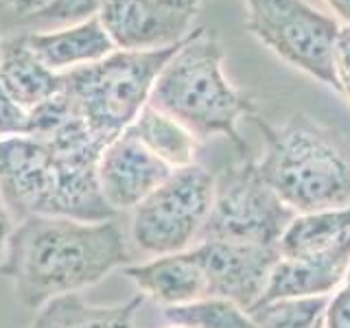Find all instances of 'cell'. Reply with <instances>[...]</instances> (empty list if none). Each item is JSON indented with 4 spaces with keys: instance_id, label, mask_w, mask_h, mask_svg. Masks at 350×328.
Segmentation results:
<instances>
[{
    "instance_id": "obj_18",
    "label": "cell",
    "mask_w": 350,
    "mask_h": 328,
    "mask_svg": "<svg viewBox=\"0 0 350 328\" xmlns=\"http://www.w3.org/2000/svg\"><path fill=\"white\" fill-rule=\"evenodd\" d=\"M127 134L134 136L142 147L151 151L167 167L184 169L195 164L197 140L193 131L186 129L180 120L160 112L158 107L145 105L138 118L127 127Z\"/></svg>"
},
{
    "instance_id": "obj_15",
    "label": "cell",
    "mask_w": 350,
    "mask_h": 328,
    "mask_svg": "<svg viewBox=\"0 0 350 328\" xmlns=\"http://www.w3.org/2000/svg\"><path fill=\"white\" fill-rule=\"evenodd\" d=\"M123 271L136 284L142 298L153 300L162 309L206 298L204 273L191 249L180 254L153 256L147 262L127 265Z\"/></svg>"
},
{
    "instance_id": "obj_30",
    "label": "cell",
    "mask_w": 350,
    "mask_h": 328,
    "mask_svg": "<svg viewBox=\"0 0 350 328\" xmlns=\"http://www.w3.org/2000/svg\"><path fill=\"white\" fill-rule=\"evenodd\" d=\"M315 328H324V324H322V320H320V322H317V326H315Z\"/></svg>"
},
{
    "instance_id": "obj_8",
    "label": "cell",
    "mask_w": 350,
    "mask_h": 328,
    "mask_svg": "<svg viewBox=\"0 0 350 328\" xmlns=\"http://www.w3.org/2000/svg\"><path fill=\"white\" fill-rule=\"evenodd\" d=\"M295 213L262 178L258 162L243 160L215 178L213 208L202 238L237 241L276 249Z\"/></svg>"
},
{
    "instance_id": "obj_7",
    "label": "cell",
    "mask_w": 350,
    "mask_h": 328,
    "mask_svg": "<svg viewBox=\"0 0 350 328\" xmlns=\"http://www.w3.org/2000/svg\"><path fill=\"white\" fill-rule=\"evenodd\" d=\"M247 31L282 62L339 92L335 46L342 25L304 0H245Z\"/></svg>"
},
{
    "instance_id": "obj_14",
    "label": "cell",
    "mask_w": 350,
    "mask_h": 328,
    "mask_svg": "<svg viewBox=\"0 0 350 328\" xmlns=\"http://www.w3.org/2000/svg\"><path fill=\"white\" fill-rule=\"evenodd\" d=\"M25 38L36 57L57 74L94 64L116 51L98 16L68 27L25 33Z\"/></svg>"
},
{
    "instance_id": "obj_21",
    "label": "cell",
    "mask_w": 350,
    "mask_h": 328,
    "mask_svg": "<svg viewBox=\"0 0 350 328\" xmlns=\"http://www.w3.org/2000/svg\"><path fill=\"white\" fill-rule=\"evenodd\" d=\"M103 5L105 0H51L40 14L31 16L18 31L33 33V31H51V29L77 25V22L96 18Z\"/></svg>"
},
{
    "instance_id": "obj_6",
    "label": "cell",
    "mask_w": 350,
    "mask_h": 328,
    "mask_svg": "<svg viewBox=\"0 0 350 328\" xmlns=\"http://www.w3.org/2000/svg\"><path fill=\"white\" fill-rule=\"evenodd\" d=\"M215 195V175L202 164L175 169L131 210V241L147 256L180 254L200 243Z\"/></svg>"
},
{
    "instance_id": "obj_27",
    "label": "cell",
    "mask_w": 350,
    "mask_h": 328,
    "mask_svg": "<svg viewBox=\"0 0 350 328\" xmlns=\"http://www.w3.org/2000/svg\"><path fill=\"white\" fill-rule=\"evenodd\" d=\"M324 3L344 20V25L350 27V0H324Z\"/></svg>"
},
{
    "instance_id": "obj_25",
    "label": "cell",
    "mask_w": 350,
    "mask_h": 328,
    "mask_svg": "<svg viewBox=\"0 0 350 328\" xmlns=\"http://www.w3.org/2000/svg\"><path fill=\"white\" fill-rule=\"evenodd\" d=\"M335 68L339 81V94H346L350 98V27L342 25L335 46Z\"/></svg>"
},
{
    "instance_id": "obj_11",
    "label": "cell",
    "mask_w": 350,
    "mask_h": 328,
    "mask_svg": "<svg viewBox=\"0 0 350 328\" xmlns=\"http://www.w3.org/2000/svg\"><path fill=\"white\" fill-rule=\"evenodd\" d=\"M171 173V167L158 160L127 131L105 145L96 167L101 195L114 213L134 210Z\"/></svg>"
},
{
    "instance_id": "obj_28",
    "label": "cell",
    "mask_w": 350,
    "mask_h": 328,
    "mask_svg": "<svg viewBox=\"0 0 350 328\" xmlns=\"http://www.w3.org/2000/svg\"><path fill=\"white\" fill-rule=\"evenodd\" d=\"M164 328H189V326H182V324H171V322H167V326Z\"/></svg>"
},
{
    "instance_id": "obj_23",
    "label": "cell",
    "mask_w": 350,
    "mask_h": 328,
    "mask_svg": "<svg viewBox=\"0 0 350 328\" xmlns=\"http://www.w3.org/2000/svg\"><path fill=\"white\" fill-rule=\"evenodd\" d=\"M51 0H5L3 18H0V33L18 31L25 22L40 14Z\"/></svg>"
},
{
    "instance_id": "obj_5",
    "label": "cell",
    "mask_w": 350,
    "mask_h": 328,
    "mask_svg": "<svg viewBox=\"0 0 350 328\" xmlns=\"http://www.w3.org/2000/svg\"><path fill=\"white\" fill-rule=\"evenodd\" d=\"M182 42L156 51L116 49L94 64L64 72V96L72 114L94 138L109 145L145 109L158 74Z\"/></svg>"
},
{
    "instance_id": "obj_3",
    "label": "cell",
    "mask_w": 350,
    "mask_h": 328,
    "mask_svg": "<svg viewBox=\"0 0 350 328\" xmlns=\"http://www.w3.org/2000/svg\"><path fill=\"white\" fill-rule=\"evenodd\" d=\"M149 105L180 120L197 140L224 136L241 156L247 153L239 123L256 116V105L224 74V49L213 31L195 29L182 42L158 74Z\"/></svg>"
},
{
    "instance_id": "obj_1",
    "label": "cell",
    "mask_w": 350,
    "mask_h": 328,
    "mask_svg": "<svg viewBox=\"0 0 350 328\" xmlns=\"http://www.w3.org/2000/svg\"><path fill=\"white\" fill-rule=\"evenodd\" d=\"M103 149L72 109L44 136L0 138V200L18 221L27 217L114 219L96 178Z\"/></svg>"
},
{
    "instance_id": "obj_12",
    "label": "cell",
    "mask_w": 350,
    "mask_h": 328,
    "mask_svg": "<svg viewBox=\"0 0 350 328\" xmlns=\"http://www.w3.org/2000/svg\"><path fill=\"white\" fill-rule=\"evenodd\" d=\"M350 265V238L322 254L280 258L271 267L262 298L256 304L284 298H328L344 282ZM254 304V306H256Z\"/></svg>"
},
{
    "instance_id": "obj_2",
    "label": "cell",
    "mask_w": 350,
    "mask_h": 328,
    "mask_svg": "<svg viewBox=\"0 0 350 328\" xmlns=\"http://www.w3.org/2000/svg\"><path fill=\"white\" fill-rule=\"evenodd\" d=\"M129 243L114 219L27 217L16 221L0 271L14 280L27 309L38 311L59 295L79 293L109 271L131 265Z\"/></svg>"
},
{
    "instance_id": "obj_20",
    "label": "cell",
    "mask_w": 350,
    "mask_h": 328,
    "mask_svg": "<svg viewBox=\"0 0 350 328\" xmlns=\"http://www.w3.org/2000/svg\"><path fill=\"white\" fill-rule=\"evenodd\" d=\"M328 298H284L250 309L256 328H315L324 317Z\"/></svg>"
},
{
    "instance_id": "obj_22",
    "label": "cell",
    "mask_w": 350,
    "mask_h": 328,
    "mask_svg": "<svg viewBox=\"0 0 350 328\" xmlns=\"http://www.w3.org/2000/svg\"><path fill=\"white\" fill-rule=\"evenodd\" d=\"M322 324L324 328H350V265L344 282L328 295Z\"/></svg>"
},
{
    "instance_id": "obj_13",
    "label": "cell",
    "mask_w": 350,
    "mask_h": 328,
    "mask_svg": "<svg viewBox=\"0 0 350 328\" xmlns=\"http://www.w3.org/2000/svg\"><path fill=\"white\" fill-rule=\"evenodd\" d=\"M0 85L22 112H36L62 94L64 74L46 68L29 49L22 31L0 33Z\"/></svg>"
},
{
    "instance_id": "obj_4",
    "label": "cell",
    "mask_w": 350,
    "mask_h": 328,
    "mask_svg": "<svg viewBox=\"0 0 350 328\" xmlns=\"http://www.w3.org/2000/svg\"><path fill=\"white\" fill-rule=\"evenodd\" d=\"M252 120L265 136L258 169L293 213L350 206V156L331 129L302 112L280 125Z\"/></svg>"
},
{
    "instance_id": "obj_17",
    "label": "cell",
    "mask_w": 350,
    "mask_h": 328,
    "mask_svg": "<svg viewBox=\"0 0 350 328\" xmlns=\"http://www.w3.org/2000/svg\"><path fill=\"white\" fill-rule=\"evenodd\" d=\"M350 238V206L295 213L278 241L280 258H302L322 254Z\"/></svg>"
},
{
    "instance_id": "obj_29",
    "label": "cell",
    "mask_w": 350,
    "mask_h": 328,
    "mask_svg": "<svg viewBox=\"0 0 350 328\" xmlns=\"http://www.w3.org/2000/svg\"><path fill=\"white\" fill-rule=\"evenodd\" d=\"M3 9H5V0H0V18H3Z\"/></svg>"
},
{
    "instance_id": "obj_9",
    "label": "cell",
    "mask_w": 350,
    "mask_h": 328,
    "mask_svg": "<svg viewBox=\"0 0 350 328\" xmlns=\"http://www.w3.org/2000/svg\"><path fill=\"white\" fill-rule=\"evenodd\" d=\"M204 0H105L98 20L120 51L175 46L195 31Z\"/></svg>"
},
{
    "instance_id": "obj_10",
    "label": "cell",
    "mask_w": 350,
    "mask_h": 328,
    "mask_svg": "<svg viewBox=\"0 0 350 328\" xmlns=\"http://www.w3.org/2000/svg\"><path fill=\"white\" fill-rule=\"evenodd\" d=\"M206 280V298H226L243 309H252L265 293L278 249L237 243V241L204 238L191 247Z\"/></svg>"
},
{
    "instance_id": "obj_26",
    "label": "cell",
    "mask_w": 350,
    "mask_h": 328,
    "mask_svg": "<svg viewBox=\"0 0 350 328\" xmlns=\"http://www.w3.org/2000/svg\"><path fill=\"white\" fill-rule=\"evenodd\" d=\"M14 230H16V219L9 213L5 202L0 200V265H3L7 258L9 241H11V234H14Z\"/></svg>"
},
{
    "instance_id": "obj_24",
    "label": "cell",
    "mask_w": 350,
    "mask_h": 328,
    "mask_svg": "<svg viewBox=\"0 0 350 328\" xmlns=\"http://www.w3.org/2000/svg\"><path fill=\"white\" fill-rule=\"evenodd\" d=\"M29 129H31V114L22 112L7 96L3 85H0V138L29 134Z\"/></svg>"
},
{
    "instance_id": "obj_16",
    "label": "cell",
    "mask_w": 350,
    "mask_h": 328,
    "mask_svg": "<svg viewBox=\"0 0 350 328\" xmlns=\"http://www.w3.org/2000/svg\"><path fill=\"white\" fill-rule=\"evenodd\" d=\"M142 302L140 293L118 304H90L79 293L59 295L40 306L31 328H134Z\"/></svg>"
},
{
    "instance_id": "obj_19",
    "label": "cell",
    "mask_w": 350,
    "mask_h": 328,
    "mask_svg": "<svg viewBox=\"0 0 350 328\" xmlns=\"http://www.w3.org/2000/svg\"><path fill=\"white\" fill-rule=\"evenodd\" d=\"M164 320L189 328H256L247 309L226 298H202L162 309Z\"/></svg>"
}]
</instances>
